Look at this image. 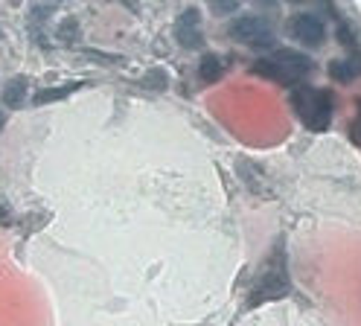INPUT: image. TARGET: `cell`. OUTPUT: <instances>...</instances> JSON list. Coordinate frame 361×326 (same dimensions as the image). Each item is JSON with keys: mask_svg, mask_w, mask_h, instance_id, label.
I'll return each mask as SVG.
<instances>
[{"mask_svg": "<svg viewBox=\"0 0 361 326\" xmlns=\"http://www.w3.org/2000/svg\"><path fill=\"white\" fill-rule=\"evenodd\" d=\"M210 9H213V15H228V12H236L239 4H236V0H231V4H213Z\"/></svg>", "mask_w": 361, "mask_h": 326, "instance_id": "cell-15", "label": "cell"}, {"mask_svg": "<svg viewBox=\"0 0 361 326\" xmlns=\"http://www.w3.org/2000/svg\"><path fill=\"white\" fill-rule=\"evenodd\" d=\"M288 35L306 47H321L326 41V23L314 12H298L288 18Z\"/></svg>", "mask_w": 361, "mask_h": 326, "instance_id": "cell-3", "label": "cell"}, {"mask_svg": "<svg viewBox=\"0 0 361 326\" xmlns=\"http://www.w3.org/2000/svg\"><path fill=\"white\" fill-rule=\"evenodd\" d=\"M27 93H30V82L24 76H15L4 85V105L6 108H24L27 102Z\"/></svg>", "mask_w": 361, "mask_h": 326, "instance_id": "cell-7", "label": "cell"}, {"mask_svg": "<svg viewBox=\"0 0 361 326\" xmlns=\"http://www.w3.org/2000/svg\"><path fill=\"white\" fill-rule=\"evenodd\" d=\"M198 20H201V15H198V9H195V6H192V9H187L184 15L178 18L175 38H178V44H180V47H187V50H198V47L204 44V35H201V30H198Z\"/></svg>", "mask_w": 361, "mask_h": 326, "instance_id": "cell-5", "label": "cell"}, {"mask_svg": "<svg viewBox=\"0 0 361 326\" xmlns=\"http://www.w3.org/2000/svg\"><path fill=\"white\" fill-rule=\"evenodd\" d=\"M251 70H254V73H257V76H262V79H271V82H280V85H295V82H291V79H288V76L283 73V70H280V67H277L274 61H265V59H262V61H257V64H254Z\"/></svg>", "mask_w": 361, "mask_h": 326, "instance_id": "cell-9", "label": "cell"}, {"mask_svg": "<svg viewBox=\"0 0 361 326\" xmlns=\"http://www.w3.org/2000/svg\"><path fill=\"white\" fill-rule=\"evenodd\" d=\"M288 291V283H286V274H268V277H262V283H259V289L251 294V306H257V303H262V300H268V297H283Z\"/></svg>", "mask_w": 361, "mask_h": 326, "instance_id": "cell-6", "label": "cell"}, {"mask_svg": "<svg viewBox=\"0 0 361 326\" xmlns=\"http://www.w3.org/2000/svg\"><path fill=\"white\" fill-rule=\"evenodd\" d=\"M149 87H166V76H164V70H152V73L143 79Z\"/></svg>", "mask_w": 361, "mask_h": 326, "instance_id": "cell-13", "label": "cell"}, {"mask_svg": "<svg viewBox=\"0 0 361 326\" xmlns=\"http://www.w3.org/2000/svg\"><path fill=\"white\" fill-rule=\"evenodd\" d=\"M30 15H32V23H41L44 18H50V15H53V6H32Z\"/></svg>", "mask_w": 361, "mask_h": 326, "instance_id": "cell-14", "label": "cell"}, {"mask_svg": "<svg viewBox=\"0 0 361 326\" xmlns=\"http://www.w3.org/2000/svg\"><path fill=\"white\" fill-rule=\"evenodd\" d=\"M76 38H79V20H76V18H67L61 27H59V41L73 44Z\"/></svg>", "mask_w": 361, "mask_h": 326, "instance_id": "cell-12", "label": "cell"}, {"mask_svg": "<svg viewBox=\"0 0 361 326\" xmlns=\"http://www.w3.org/2000/svg\"><path fill=\"white\" fill-rule=\"evenodd\" d=\"M0 38H4V32H0Z\"/></svg>", "mask_w": 361, "mask_h": 326, "instance_id": "cell-17", "label": "cell"}, {"mask_svg": "<svg viewBox=\"0 0 361 326\" xmlns=\"http://www.w3.org/2000/svg\"><path fill=\"white\" fill-rule=\"evenodd\" d=\"M0 128H4V114H0Z\"/></svg>", "mask_w": 361, "mask_h": 326, "instance_id": "cell-16", "label": "cell"}, {"mask_svg": "<svg viewBox=\"0 0 361 326\" xmlns=\"http://www.w3.org/2000/svg\"><path fill=\"white\" fill-rule=\"evenodd\" d=\"M198 76H201V82H219L221 79V61L216 59V56H204L201 59V64H198Z\"/></svg>", "mask_w": 361, "mask_h": 326, "instance_id": "cell-10", "label": "cell"}, {"mask_svg": "<svg viewBox=\"0 0 361 326\" xmlns=\"http://www.w3.org/2000/svg\"><path fill=\"white\" fill-rule=\"evenodd\" d=\"M228 35L239 44H251L254 50H265V47L274 44V35H271V27L265 18H257V15H242V18H233V23L228 27Z\"/></svg>", "mask_w": 361, "mask_h": 326, "instance_id": "cell-2", "label": "cell"}, {"mask_svg": "<svg viewBox=\"0 0 361 326\" xmlns=\"http://www.w3.org/2000/svg\"><path fill=\"white\" fill-rule=\"evenodd\" d=\"M329 76L338 79V82H353L355 79V67H353V61H332L329 64Z\"/></svg>", "mask_w": 361, "mask_h": 326, "instance_id": "cell-11", "label": "cell"}, {"mask_svg": "<svg viewBox=\"0 0 361 326\" xmlns=\"http://www.w3.org/2000/svg\"><path fill=\"white\" fill-rule=\"evenodd\" d=\"M82 87V82H67V85H61V87H47V90H38L35 97H32V102L35 105H47V102H59V99H64L67 93H73V90H79Z\"/></svg>", "mask_w": 361, "mask_h": 326, "instance_id": "cell-8", "label": "cell"}, {"mask_svg": "<svg viewBox=\"0 0 361 326\" xmlns=\"http://www.w3.org/2000/svg\"><path fill=\"white\" fill-rule=\"evenodd\" d=\"M291 108L300 116V123L309 131H326L332 123V111H335V99L332 93L324 87H295L291 90Z\"/></svg>", "mask_w": 361, "mask_h": 326, "instance_id": "cell-1", "label": "cell"}, {"mask_svg": "<svg viewBox=\"0 0 361 326\" xmlns=\"http://www.w3.org/2000/svg\"><path fill=\"white\" fill-rule=\"evenodd\" d=\"M271 61H274L291 82L306 79L312 70H314V61H312L306 53H300V50H291V47H280V50L274 53V59H271Z\"/></svg>", "mask_w": 361, "mask_h": 326, "instance_id": "cell-4", "label": "cell"}]
</instances>
